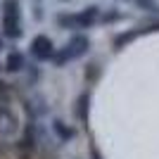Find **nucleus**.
Wrapping results in <instances>:
<instances>
[{
  "label": "nucleus",
  "instance_id": "obj_1",
  "mask_svg": "<svg viewBox=\"0 0 159 159\" xmlns=\"http://www.w3.org/2000/svg\"><path fill=\"white\" fill-rule=\"evenodd\" d=\"M0 33L7 40H19L24 36L19 0H2V5H0Z\"/></svg>",
  "mask_w": 159,
  "mask_h": 159
},
{
  "label": "nucleus",
  "instance_id": "obj_2",
  "mask_svg": "<svg viewBox=\"0 0 159 159\" xmlns=\"http://www.w3.org/2000/svg\"><path fill=\"white\" fill-rule=\"evenodd\" d=\"M100 10L98 5H88L81 12H60L55 17L57 26L64 31H83V29H93L100 21Z\"/></svg>",
  "mask_w": 159,
  "mask_h": 159
},
{
  "label": "nucleus",
  "instance_id": "obj_3",
  "mask_svg": "<svg viewBox=\"0 0 159 159\" xmlns=\"http://www.w3.org/2000/svg\"><path fill=\"white\" fill-rule=\"evenodd\" d=\"M88 50H90V38H88L86 33H74L71 38H69L64 45L55 52L52 62H55L57 69H62V66H66L69 62L81 60L83 55H88Z\"/></svg>",
  "mask_w": 159,
  "mask_h": 159
},
{
  "label": "nucleus",
  "instance_id": "obj_4",
  "mask_svg": "<svg viewBox=\"0 0 159 159\" xmlns=\"http://www.w3.org/2000/svg\"><path fill=\"white\" fill-rule=\"evenodd\" d=\"M40 140H43V135H40L38 119H26V124L21 128V135H19V140H17L14 147H17V152H19L24 159H29L40 150Z\"/></svg>",
  "mask_w": 159,
  "mask_h": 159
},
{
  "label": "nucleus",
  "instance_id": "obj_5",
  "mask_svg": "<svg viewBox=\"0 0 159 159\" xmlns=\"http://www.w3.org/2000/svg\"><path fill=\"white\" fill-rule=\"evenodd\" d=\"M29 52H31V57H33L36 62H50V60L55 57V52H57V48H55V43H52V38H50V36L38 33V36L31 40Z\"/></svg>",
  "mask_w": 159,
  "mask_h": 159
},
{
  "label": "nucleus",
  "instance_id": "obj_6",
  "mask_svg": "<svg viewBox=\"0 0 159 159\" xmlns=\"http://www.w3.org/2000/svg\"><path fill=\"white\" fill-rule=\"evenodd\" d=\"M21 128L19 116L10 105H0V138H12Z\"/></svg>",
  "mask_w": 159,
  "mask_h": 159
},
{
  "label": "nucleus",
  "instance_id": "obj_7",
  "mask_svg": "<svg viewBox=\"0 0 159 159\" xmlns=\"http://www.w3.org/2000/svg\"><path fill=\"white\" fill-rule=\"evenodd\" d=\"M26 55L21 52V50H10L5 57V64H2V71L7 74H21L24 69H26Z\"/></svg>",
  "mask_w": 159,
  "mask_h": 159
},
{
  "label": "nucleus",
  "instance_id": "obj_8",
  "mask_svg": "<svg viewBox=\"0 0 159 159\" xmlns=\"http://www.w3.org/2000/svg\"><path fill=\"white\" fill-rule=\"evenodd\" d=\"M50 131H52V135L60 143H69V140L76 138V128L71 124H66L64 119H52L50 121Z\"/></svg>",
  "mask_w": 159,
  "mask_h": 159
},
{
  "label": "nucleus",
  "instance_id": "obj_9",
  "mask_svg": "<svg viewBox=\"0 0 159 159\" xmlns=\"http://www.w3.org/2000/svg\"><path fill=\"white\" fill-rule=\"evenodd\" d=\"M74 114H76V119H79L83 126H88V116H90V90H83V93L76 98Z\"/></svg>",
  "mask_w": 159,
  "mask_h": 159
},
{
  "label": "nucleus",
  "instance_id": "obj_10",
  "mask_svg": "<svg viewBox=\"0 0 159 159\" xmlns=\"http://www.w3.org/2000/svg\"><path fill=\"white\" fill-rule=\"evenodd\" d=\"M138 36H140L138 29H131V31H121V33H116V36H114V43H112L114 50H116V52H119V50H124V48H126L128 43H133Z\"/></svg>",
  "mask_w": 159,
  "mask_h": 159
},
{
  "label": "nucleus",
  "instance_id": "obj_11",
  "mask_svg": "<svg viewBox=\"0 0 159 159\" xmlns=\"http://www.w3.org/2000/svg\"><path fill=\"white\" fill-rule=\"evenodd\" d=\"M119 19H121V12L116 7H109L105 12H100V21L102 24H114V21H119Z\"/></svg>",
  "mask_w": 159,
  "mask_h": 159
},
{
  "label": "nucleus",
  "instance_id": "obj_12",
  "mask_svg": "<svg viewBox=\"0 0 159 159\" xmlns=\"http://www.w3.org/2000/svg\"><path fill=\"white\" fill-rule=\"evenodd\" d=\"M12 95H14L12 86L0 79V105H10V102H12Z\"/></svg>",
  "mask_w": 159,
  "mask_h": 159
},
{
  "label": "nucleus",
  "instance_id": "obj_13",
  "mask_svg": "<svg viewBox=\"0 0 159 159\" xmlns=\"http://www.w3.org/2000/svg\"><path fill=\"white\" fill-rule=\"evenodd\" d=\"M83 76H86L88 83H95V81L100 79V64H98V62H90V64H86V71H83Z\"/></svg>",
  "mask_w": 159,
  "mask_h": 159
},
{
  "label": "nucleus",
  "instance_id": "obj_14",
  "mask_svg": "<svg viewBox=\"0 0 159 159\" xmlns=\"http://www.w3.org/2000/svg\"><path fill=\"white\" fill-rule=\"evenodd\" d=\"M26 81H29V86H36L38 83V79H40V69H38V64H26Z\"/></svg>",
  "mask_w": 159,
  "mask_h": 159
},
{
  "label": "nucleus",
  "instance_id": "obj_15",
  "mask_svg": "<svg viewBox=\"0 0 159 159\" xmlns=\"http://www.w3.org/2000/svg\"><path fill=\"white\" fill-rule=\"evenodd\" d=\"M135 5H138L143 12H147V14H159V5L154 2V0H135Z\"/></svg>",
  "mask_w": 159,
  "mask_h": 159
},
{
  "label": "nucleus",
  "instance_id": "obj_16",
  "mask_svg": "<svg viewBox=\"0 0 159 159\" xmlns=\"http://www.w3.org/2000/svg\"><path fill=\"white\" fill-rule=\"evenodd\" d=\"M2 45H5V38H2V33H0V50H2Z\"/></svg>",
  "mask_w": 159,
  "mask_h": 159
},
{
  "label": "nucleus",
  "instance_id": "obj_17",
  "mask_svg": "<svg viewBox=\"0 0 159 159\" xmlns=\"http://www.w3.org/2000/svg\"><path fill=\"white\" fill-rule=\"evenodd\" d=\"M0 71H2V64H0Z\"/></svg>",
  "mask_w": 159,
  "mask_h": 159
}]
</instances>
